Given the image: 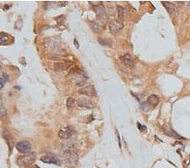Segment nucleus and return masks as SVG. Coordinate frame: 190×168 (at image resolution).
<instances>
[{
	"label": "nucleus",
	"mask_w": 190,
	"mask_h": 168,
	"mask_svg": "<svg viewBox=\"0 0 190 168\" xmlns=\"http://www.w3.org/2000/svg\"><path fill=\"white\" fill-rule=\"evenodd\" d=\"M75 133V130L70 126H64L59 130L58 132V137L62 139H68Z\"/></svg>",
	"instance_id": "obj_4"
},
{
	"label": "nucleus",
	"mask_w": 190,
	"mask_h": 168,
	"mask_svg": "<svg viewBox=\"0 0 190 168\" xmlns=\"http://www.w3.org/2000/svg\"><path fill=\"white\" fill-rule=\"evenodd\" d=\"M189 8H190V3H189Z\"/></svg>",
	"instance_id": "obj_29"
},
{
	"label": "nucleus",
	"mask_w": 190,
	"mask_h": 168,
	"mask_svg": "<svg viewBox=\"0 0 190 168\" xmlns=\"http://www.w3.org/2000/svg\"><path fill=\"white\" fill-rule=\"evenodd\" d=\"M63 153V160L66 166L70 168H75V166H77L79 163V154L75 152V150H69Z\"/></svg>",
	"instance_id": "obj_1"
},
{
	"label": "nucleus",
	"mask_w": 190,
	"mask_h": 168,
	"mask_svg": "<svg viewBox=\"0 0 190 168\" xmlns=\"http://www.w3.org/2000/svg\"><path fill=\"white\" fill-rule=\"evenodd\" d=\"M162 4L165 6V8H166V10H167L170 14H177V7L174 5L172 3L166 2V1H163Z\"/></svg>",
	"instance_id": "obj_11"
},
{
	"label": "nucleus",
	"mask_w": 190,
	"mask_h": 168,
	"mask_svg": "<svg viewBox=\"0 0 190 168\" xmlns=\"http://www.w3.org/2000/svg\"><path fill=\"white\" fill-rule=\"evenodd\" d=\"M116 134H117V137H118V139H119V147H120V148H121V141H120V137H119V131H118V130H116Z\"/></svg>",
	"instance_id": "obj_26"
},
{
	"label": "nucleus",
	"mask_w": 190,
	"mask_h": 168,
	"mask_svg": "<svg viewBox=\"0 0 190 168\" xmlns=\"http://www.w3.org/2000/svg\"><path fill=\"white\" fill-rule=\"evenodd\" d=\"M122 61L124 62V64H128V65H132L134 64V60H133L132 56L129 54V53H126L124 54L123 57H122Z\"/></svg>",
	"instance_id": "obj_16"
},
{
	"label": "nucleus",
	"mask_w": 190,
	"mask_h": 168,
	"mask_svg": "<svg viewBox=\"0 0 190 168\" xmlns=\"http://www.w3.org/2000/svg\"><path fill=\"white\" fill-rule=\"evenodd\" d=\"M36 153H29V154H24L18 158L17 163L21 166H29V165H32L35 160H36Z\"/></svg>",
	"instance_id": "obj_3"
},
{
	"label": "nucleus",
	"mask_w": 190,
	"mask_h": 168,
	"mask_svg": "<svg viewBox=\"0 0 190 168\" xmlns=\"http://www.w3.org/2000/svg\"><path fill=\"white\" fill-rule=\"evenodd\" d=\"M3 137H4V139L7 141V143H8V144L9 145V149H10V151H11L12 148H13V137H12L11 133L8 132V130L3 129Z\"/></svg>",
	"instance_id": "obj_12"
},
{
	"label": "nucleus",
	"mask_w": 190,
	"mask_h": 168,
	"mask_svg": "<svg viewBox=\"0 0 190 168\" xmlns=\"http://www.w3.org/2000/svg\"><path fill=\"white\" fill-rule=\"evenodd\" d=\"M69 76L71 77V81L77 86H84L86 83V77L83 75L82 71L79 68H73L69 72Z\"/></svg>",
	"instance_id": "obj_2"
},
{
	"label": "nucleus",
	"mask_w": 190,
	"mask_h": 168,
	"mask_svg": "<svg viewBox=\"0 0 190 168\" xmlns=\"http://www.w3.org/2000/svg\"><path fill=\"white\" fill-rule=\"evenodd\" d=\"M138 126H139V128L140 129L141 131H143V129H144V131H145V130H146V126H141V125L140 123H138Z\"/></svg>",
	"instance_id": "obj_27"
},
{
	"label": "nucleus",
	"mask_w": 190,
	"mask_h": 168,
	"mask_svg": "<svg viewBox=\"0 0 190 168\" xmlns=\"http://www.w3.org/2000/svg\"><path fill=\"white\" fill-rule=\"evenodd\" d=\"M94 10L96 12V14H97V16L99 15H102V14H106V10H105L104 6L102 5H98V6H95L94 7Z\"/></svg>",
	"instance_id": "obj_20"
},
{
	"label": "nucleus",
	"mask_w": 190,
	"mask_h": 168,
	"mask_svg": "<svg viewBox=\"0 0 190 168\" xmlns=\"http://www.w3.org/2000/svg\"><path fill=\"white\" fill-rule=\"evenodd\" d=\"M124 27V24L122 22L121 20H112L109 22V30L112 33H117L118 31L122 30Z\"/></svg>",
	"instance_id": "obj_6"
},
{
	"label": "nucleus",
	"mask_w": 190,
	"mask_h": 168,
	"mask_svg": "<svg viewBox=\"0 0 190 168\" xmlns=\"http://www.w3.org/2000/svg\"><path fill=\"white\" fill-rule=\"evenodd\" d=\"M141 108H142L144 111L147 112L150 109L149 103H148V102H143V103L141 104Z\"/></svg>",
	"instance_id": "obj_24"
},
{
	"label": "nucleus",
	"mask_w": 190,
	"mask_h": 168,
	"mask_svg": "<svg viewBox=\"0 0 190 168\" xmlns=\"http://www.w3.org/2000/svg\"><path fill=\"white\" fill-rule=\"evenodd\" d=\"M79 92H80V94L91 96V97L97 96V92H96V89L94 88L93 86H88V87H82L81 89L79 90Z\"/></svg>",
	"instance_id": "obj_9"
},
{
	"label": "nucleus",
	"mask_w": 190,
	"mask_h": 168,
	"mask_svg": "<svg viewBox=\"0 0 190 168\" xmlns=\"http://www.w3.org/2000/svg\"><path fill=\"white\" fill-rule=\"evenodd\" d=\"M8 81V75L7 73H3L0 75V89L5 86L6 82Z\"/></svg>",
	"instance_id": "obj_18"
},
{
	"label": "nucleus",
	"mask_w": 190,
	"mask_h": 168,
	"mask_svg": "<svg viewBox=\"0 0 190 168\" xmlns=\"http://www.w3.org/2000/svg\"><path fill=\"white\" fill-rule=\"evenodd\" d=\"M117 10H118V15H119V20L123 21V20L125 19V17H126V9L123 8V7H121V6H118V7H117Z\"/></svg>",
	"instance_id": "obj_14"
},
{
	"label": "nucleus",
	"mask_w": 190,
	"mask_h": 168,
	"mask_svg": "<svg viewBox=\"0 0 190 168\" xmlns=\"http://www.w3.org/2000/svg\"><path fill=\"white\" fill-rule=\"evenodd\" d=\"M0 115H1L2 119H4L7 116V111H6V109L3 106L0 108Z\"/></svg>",
	"instance_id": "obj_25"
},
{
	"label": "nucleus",
	"mask_w": 190,
	"mask_h": 168,
	"mask_svg": "<svg viewBox=\"0 0 190 168\" xmlns=\"http://www.w3.org/2000/svg\"><path fill=\"white\" fill-rule=\"evenodd\" d=\"M91 27L92 28V30L96 32H98L102 30V25H100L97 21H91Z\"/></svg>",
	"instance_id": "obj_21"
},
{
	"label": "nucleus",
	"mask_w": 190,
	"mask_h": 168,
	"mask_svg": "<svg viewBox=\"0 0 190 168\" xmlns=\"http://www.w3.org/2000/svg\"><path fill=\"white\" fill-rule=\"evenodd\" d=\"M12 40H13V37L9 34H7L5 32L0 33V45L8 44V42H11Z\"/></svg>",
	"instance_id": "obj_13"
},
{
	"label": "nucleus",
	"mask_w": 190,
	"mask_h": 168,
	"mask_svg": "<svg viewBox=\"0 0 190 168\" xmlns=\"http://www.w3.org/2000/svg\"><path fill=\"white\" fill-rule=\"evenodd\" d=\"M76 104H77L80 107H82V108H87V109H91V108H93L94 107L93 102L91 100H90V99L87 98H78L77 101H76Z\"/></svg>",
	"instance_id": "obj_8"
},
{
	"label": "nucleus",
	"mask_w": 190,
	"mask_h": 168,
	"mask_svg": "<svg viewBox=\"0 0 190 168\" xmlns=\"http://www.w3.org/2000/svg\"><path fill=\"white\" fill-rule=\"evenodd\" d=\"M97 19H98V21H97V22L99 23L102 26H104V25L107 24V22H108V17L107 14H102V15H99V16H97Z\"/></svg>",
	"instance_id": "obj_19"
},
{
	"label": "nucleus",
	"mask_w": 190,
	"mask_h": 168,
	"mask_svg": "<svg viewBox=\"0 0 190 168\" xmlns=\"http://www.w3.org/2000/svg\"><path fill=\"white\" fill-rule=\"evenodd\" d=\"M75 44H76V46H77V48H79V47H80V46H79V44H78L77 40H76V39H75Z\"/></svg>",
	"instance_id": "obj_28"
},
{
	"label": "nucleus",
	"mask_w": 190,
	"mask_h": 168,
	"mask_svg": "<svg viewBox=\"0 0 190 168\" xmlns=\"http://www.w3.org/2000/svg\"><path fill=\"white\" fill-rule=\"evenodd\" d=\"M16 148L17 150L22 154H29L31 150V144L30 143V142L28 141H21V142H19V143L16 144Z\"/></svg>",
	"instance_id": "obj_5"
},
{
	"label": "nucleus",
	"mask_w": 190,
	"mask_h": 168,
	"mask_svg": "<svg viewBox=\"0 0 190 168\" xmlns=\"http://www.w3.org/2000/svg\"><path fill=\"white\" fill-rule=\"evenodd\" d=\"M61 149L63 152L75 150V145L72 143H64L61 145Z\"/></svg>",
	"instance_id": "obj_17"
},
{
	"label": "nucleus",
	"mask_w": 190,
	"mask_h": 168,
	"mask_svg": "<svg viewBox=\"0 0 190 168\" xmlns=\"http://www.w3.org/2000/svg\"><path fill=\"white\" fill-rule=\"evenodd\" d=\"M147 102L149 103V104H151L153 106H156V105H157V104H159V98H158L156 95L152 94V95L148 97V98H147Z\"/></svg>",
	"instance_id": "obj_15"
},
{
	"label": "nucleus",
	"mask_w": 190,
	"mask_h": 168,
	"mask_svg": "<svg viewBox=\"0 0 190 168\" xmlns=\"http://www.w3.org/2000/svg\"><path fill=\"white\" fill-rule=\"evenodd\" d=\"M41 160L44 163H48V164H57L59 165L60 160H58V158L56 155L52 154H46L44 156H42L41 158Z\"/></svg>",
	"instance_id": "obj_7"
},
{
	"label": "nucleus",
	"mask_w": 190,
	"mask_h": 168,
	"mask_svg": "<svg viewBox=\"0 0 190 168\" xmlns=\"http://www.w3.org/2000/svg\"><path fill=\"white\" fill-rule=\"evenodd\" d=\"M98 42L102 45H106V46H112V42L111 40L107 39V38H98Z\"/></svg>",
	"instance_id": "obj_23"
},
{
	"label": "nucleus",
	"mask_w": 190,
	"mask_h": 168,
	"mask_svg": "<svg viewBox=\"0 0 190 168\" xmlns=\"http://www.w3.org/2000/svg\"><path fill=\"white\" fill-rule=\"evenodd\" d=\"M75 104H76V101H75V99L74 98L69 97V98H67L66 104H67V107H68V109H73V108L75 107Z\"/></svg>",
	"instance_id": "obj_22"
},
{
	"label": "nucleus",
	"mask_w": 190,
	"mask_h": 168,
	"mask_svg": "<svg viewBox=\"0 0 190 168\" xmlns=\"http://www.w3.org/2000/svg\"><path fill=\"white\" fill-rule=\"evenodd\" d=\"M71 65V63L66 62H56L54 64V70L56 71H62V70H68Z\"/></svg>",
	"instance_id": "obj_10"
}]
</instances>
